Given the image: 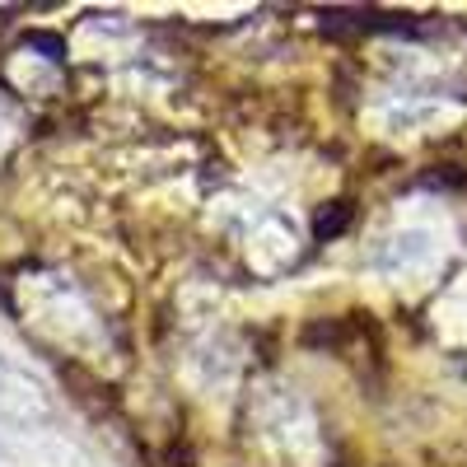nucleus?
<instances>
[{
    "label": "nucleus",
    "mask_w": 467,
    "mask_h": 467,
    "mask_svg": "<svg viewBox=\"0 0 467 467\" xmlns=\"http://www.w3.org/2000/svg\"><path fill=\"white\" fill-rule=\"evenodd\" d=\"M350 224H356V202H327L314 215V239L318 244H332V239H341Z\"/></svg>",
    "instance_id": "1"
},
{
    "label": "nucleus",
    "mask_w": 467,
    "mask_h": 467,
    "mask_svg": "<svg viewBox=\"0 0 467 467\" xmlns=\"http://www.w3.org/2000/svg\"><path fill=\"white\" fill-rule=\"evenodd\" d=\"M28 43L37 52H47V61H66V43H61L57 33H28Z\"/></svg>",
    "instance_id": "2"
}]
</instances>
